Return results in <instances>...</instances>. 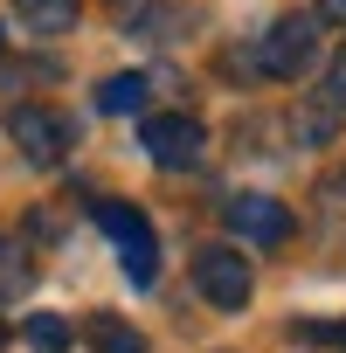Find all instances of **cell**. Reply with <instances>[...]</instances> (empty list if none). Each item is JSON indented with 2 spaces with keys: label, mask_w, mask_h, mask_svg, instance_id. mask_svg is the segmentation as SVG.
<instances>
[{
  "label": "cell",
  "mask_w": 346,
  "mask_h": 353,
  "mask_svg": "<svg viewBox=\"0 0 346 353\" xmlns=\"http://www.w3.org/2000/svg\"><path fill=\"white\" fill-rule=\"evenodd\" d=\"M145 90H152V83H145L139 70H118V77H104V83H97V111L125 118V111H139V104H145Z\"/></svg>",
  "instance_id": "obj_10"
},
{
  "label": "cell",
  "mask_w": 346,
  "mask_h": 353,
  "mask_svg": "<svg viewBox=\"0 0 346 353\" xmlns=\"http://www.w3.org/2000/svg\"><path fill=\"white\" fill-rule=\"evenodd\" d=\"M97 229L111 236V250H118V263H125L132 284H152L159 277V236H152V222L132 201H97Z\"/></svg>",
  "instance_id": "obj_2"
},
{
  "label": "cell",
  "mask_w": 346,
  "mask_h": 353,
  "mask_svg": "<svg viewBox=\"0 0 346 353\" xmlns=\"http://www.w3.org/2000/svg\"><path fill=\"white\" fill-rule=\"evenodd\" d=\"M222 222H229V236H243V243H256V250L291 243V208H284L277 194H229V201H222Z\"/></svg>",
  "instance_id": "obj_6"
},
{
  "label": "cell",
  "mask_w": 346,
  "mask_h": 353,
  "mask_svg": "<svg viewBox=\"0 0 346 353\" xmlns=\"http://www.w3.org/2000/svg\"><path fill=\"white\" fill-rule=\"evenodd\" d=\"M14 14H21L35 35H70L77 14H83V0H14Z\"/></svg>",
  "instance_id": "obj_9"
},
{
  "label": "cell",
  "mask_w": 346,
  "mask_h": 353,
  "mask_svg": "<svg viewBox=\"0 0 346 353\" xmlns=\"http://www.w3.org/2000/svg\"><path fill=\"white\" fill-rule=\"evenodd\" d=\"M104 14H111V28H125L132 42H173V35L194 21L187 0H104Z\"/></svg>",
  "instance_id": "obj_7"
},
{
  "label": "cell",
  "mask_w": 346,
  "mask_h": 353,
  "mask_svg": "<svg viewBox=\"0 0 346 353\" xmlns=\"http://www.w3.org/2000/svg\"><path fill=\"white\" fill-rule=\"evenodd\" d=\"M194 291H201L215 312H243V305H250V291H256L250 256H243V250H229V243L194 250Z\"/></svg>",
  "instance_id": "obj_5"
},
{
  "label": "cell",
  "mask_w": 346,
  "mask_h": 353,
  "mask_svg": "<svg viewBox=\"0 0 346 353\" xmlns=\"http://www.w3.org/2000/svg\"><path fill=\"white\" fill-rule=\"evenodd\" d=\"M291 132H298V145H332L339 139V111L318 97V104H298L291 111Z\"/></svg>",
  "instance_id": "obj_11"
},
{
  "label": "cell",
  "mask_w": 346,
  "mask_h": 353,
  "mask_svg": "<svg viewBox=\"0 0 346 353\" xmlns=\"http://www.w3.org/2000/svg\"><path fill=\"white\" fill-rule=\"evenodd\" d=\"M312 56H318V21H312V14H277V21L256 35L250 70H256V77H277V83H298V77L312 70Z\"/></svg>",
  "instance_id": "obj_1"
},
{
  "label": "cell",
  "mask_w": 346,
  "mask_h": 353,
  "mask_svg": "<svg viewBox=\"0 0 346 353\" xmlns=\"http://www.w3.org/2000/svg\"><path fill=\"white\" fill-rule=\"evenodd\" d=\"M28 346H35V353H63V346H70V319L35 312V319H28Z\"/></svg>",
  "instance_id": "obj_12"
},
{
  "label": "cell",
  "mask_w": 346,
  "mask_h": 353,
  "mask_svg": "<svg viewBox=\"0 0 346 353\" xmlns=\"http://www.w3.org/2000/svg\"><path fill=\"white\" fill-rule=\"evenodd\" d=\"M312 339H332V346H346V325H305Z\"/></svg>",
  "instance_id": "obj_15"
},
{
  "label": "cell",
  "mask_w": 346,
  "mask_h": 353,
  "mask_svg": "<svg viewBox=\"0 0 346 353\" xmlns=\"http://www.w3.org/2000/svg\"><path fill=\"white\" fill-rule=\"evenodd\" d=\"M8 139L21 145L28 166H56V159L77 145V125H70L56 104H14V111H8Z\"/></svg>",
  "instance_id": "obj_4"
},
{
  "label": "cell",
  "mask_w": 346,
  "mask_h": 353,
  "mask_svg": "<svg viewBox=\"0 0 346 353\" xmlns=\"http://www.w3.org/2000/svg\"><path fill=\"white\" fill-rule=\"evenodd\" d=\"M325 104L332 111H346V49L332 56V70H325Z\"/></svg>",
  "instance_id": "obj_13"
},
{
  "label": "cell",
  "mask_w": 346,
  "mask_h": 353,
  "mask_svg": "<svg viewBox=\"0 0 346 353\" xmlns=\"http://www.w3.org/2000/svg\"><path fill=\"white\" fill-rule=\"evenodd\" d=\"M312 21H332V28H346V0H318V8H312Z\"/></svg>",
  "instance_id": "obj_14"
},
{
  "label": "cell",
  "mask_w": 346,
  "mask_h": 353,
  "mask_svg": "<svg viewBox=\"0 0 346 353\" xmlns=\"http://www.w3.org/2000/svg\"><path fill=\"white\" fill-rule=\"evenodd\" d=\"M139 145H145V159H152V166L187 173V166H201L208 132H201V118H194V111H159V118H145V125H139Z\"/></svg>",
  "instance_id": "obj_3"
},
{
  "label": "cell",
  "mask_w": 346,
  "mask_h": 353,
  "mask_svg": "<svg viewBox=\"0 0 346 353\" xmlns=\"http://www.w3.org/2000/svg\"><path fill=\"white\" fill-rule=\"evenodd\" d=\"M0 346H8V325H0Z\"/></svg>",
  "instance_id": "obj_16"
},
{
  "label": "cell",
  "mask_w": 346,
  "mask_h": 353,
  "mask_svg": "<svg viewBox=\"0 0 346 353\" xmlns=\"http://www.w3.org/2000/svg\"><path fill=\"white\" fill-rule=\"evenodd\" d=\"M83 339H90V353H145V332H139V325H125L118 312H90Z\"/></svg>",
  "instance_id": "obj_8"
}]
</instances>
